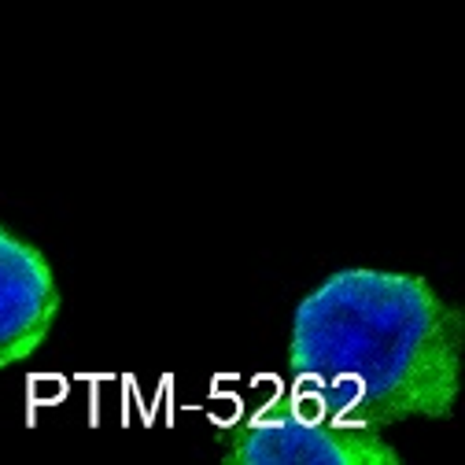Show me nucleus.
Listing matches in <instances>:
<instances>
[{"label": "nucleus", "mask_w": 465, "mask_h": 465, "mask_svg": "<svg viewBox=\"0 0 465 465\" xmlns=\"http://www.w3.org/2000/svg\"><path fill=\"white\" fill-rule=\"evenodd\" d=\"M225 465H399V450L384 429L355 425L325 414L311 399L296 406L262 411L229 436Z\"/></svg>", "instance_id": "f03ea898"}, {"label": "nucleus", "mask_w": 465, "mask_h": 465, "mask_svg": "<svg viewBox=\"0 0 465 465\" xmlns=\"http://www.w3.org/2000/svg\"><path fill=\"white\" fill-rule=\"evenodd\" d=\"M55 318H60V284L41 248L0 225V370L34 359Z\"/></svg>", "instance_id": "7ed1b4c3"}, {"label": "nucleus", "mask_w": 465, "mask_h": 465, "mask_svg": "<svg viewBox=\"0 0 465 465\" xmlns=\"http://www.w3.org/2000/svg\"><path fill=\"white\" fill-rule=\"evenodd\" d=\"M288 370L343 421H450L461 391V311L429 277L343 266L292 311Z\"/></svg>", "instance_id": "f257e3e1"}]
</instances>
